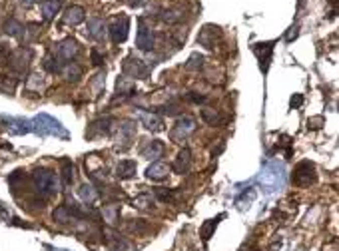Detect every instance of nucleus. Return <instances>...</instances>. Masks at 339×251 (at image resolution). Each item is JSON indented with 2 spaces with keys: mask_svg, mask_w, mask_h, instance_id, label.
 <instances>
[{
  "mask_svg": "<svg viewBox=\"0 0 339 251\" xmlns=\"http://www.w3.org/2000/svg\"><path fill=\"white\" fill-rule=\"evenodd\" d=\"M4 32L10 34V36H14V38H20V36H24V26H22L18 20L10 18V20L4 24Z\"/></svg>",
  "mask_w": 339,
  "mask_h": 251,
  "instance_id": "nucleus-27",
  "label": "nucleus"
},
{
  "mask_svg": "<svg viewBox=\"0 0 339 251\" xmlns=\"http://www.w3.org/2000/svg\"><path fill=\"white\" fill-rule=\"evenodd\" d=\"M116 90H118V94L130 96V94H134V84H132V82H126V76H124V78H120V80L116 82Z\"/></svg>",
  "mask_w": 339,
  "mask_h": 251,
  "instance_id": "nucleus-31",
  "label": "nucleus"
},
{
  "mask_svg": "<svg viewBox=\"0 0 339 251\" xmlns=\"http://www.w3.org/2000/svg\"><path fill=\"white\" fill-rule=\"evenodd\" d=\"M222 38V30L218 28V26H214V24H206L202 30H200V34H198V44H202V46H206L208 50H214L216 48V42Z\"/></svg>",
  "mask_w": 339,
  "mask_h": 251,
  "instance_id": "nucleus-6",
  "label": "nucleus"
},
{
  "mask_svg": "<svg viewBox=\"0 0 339 251\" xmlns=\"http://www.w3.org/2000/svg\"><path fill=\"white\" fill-rule=\"evenodd\" d=\"M138 118H140L142 126H146V128H148V130H152V132H162V130H164V120H162L160 116H156V114H150V112H140V114H138Z\"/></svg>",
  "mask_w": 339,
  "mask_h": 251,
  "instance_id": "nucleus-14",
  "label": "nucleus"
},
{
  "mask_svg": "<svg viewBox=\"0 0 339 251\" xmlns=\"http://www.w3.org/2000/svg\"><path fill=\"white\" fill-rule=\"evenodd\" d=\"M80 198L86 201V203H94V200L98 198V192H96V188L94 186H88V184H84L82 188H80Z\"/></svg>",
  "mask_w": 339,
  "mask_h": 251,
  "instance_id": "nucleus-29",
  "label": "nucleus"
},
{
  "mask_svg": "<svg viewBox=\"0 0 339 251\" xmlns=\"http://www.w3.org/2000/svg\"><path fill=\"white\" fill-rule=\"evenodd\" d=\"M128 28H130V20H128L126 16L114 18L112 24L108 26V32H110V36H112L114 44H120V42H124V40L128 38Z\"/></svg>",
  "mask_w": 339,
  "mask_h": 251,
  "instance_id": "nucleus-7",
  "label": "nucleus"
},
{
  "mask_svg": "<svg viewBox=\"0 0 339 251\" xmlns=\"http://www.w3.org/2000/svg\"><path fill=\"white\" fill-rule=\"evenodd\" d=\"M253 52L260 60V68L264 72H268L270 64H272V54H274V42H262V44H256Z\"/></svg>",
  "mask_w": 339,
  "mask_h": 251,
  "instance_id": "nucleus-9",
  "label": "nucleus"
},
{
  "mask_svg": "<svg viewBox=\"0 0 339 251\" xmlns=\"http://www.w3.org/2000/svg\"><path fill=\"white\" fill-rule=\"evenodd\" d=\"M126 2H128L130 6H140V4L144 2V0H126Z\"/></svg>",
  "mask_w": 339,
  "mask_h": 251,
  "instance_id": "nucleus-40",
  "label": "nucleus"
},
{
  "mask_svg": "<svg viewBox=\"0 0 339 251\" xmlns=\"http://www.w3.org/2000/svg\"><path fill=\"white\" fill-rule=\"evenodd\" d=\"M174 196H176L174 192H164V190H158V198H160L162 201H172V200H174Z\"/></svg>",
  "mask_w": 339,
  "mask_h": 251,
  "instance_id": "nucleus-36",
  "label": "nucleus"
},
{
  "mask_svg": "<svg viewBox=\"0 0 339 251\" xmlns=\"http://www.w3.org/2000/svg\"><path fill=\"white\" fill-rule=\"evenodd\" d=\"M291 180H293V184L299 186V188H307V186L315 184V180H317V176H315V163L309 161V159L299 161V163L295 165V170H293Z\"/></svg>",
  "mask_w": 339,
  "mask_h": 251,
  "instance_id": "nucleus-2",
  "label": "nucleus"
},
{
  "mask_svg": "<svg viewBox=\"0 0 339 251\" xmlns=\"http://www.w3.org/2000/svg\"><path fill=\"white\" fill-rule=\"evenodd\" d=\"M164 144L160 142V140H152V142H148L140 153H142V157H148V159H158V157H162L164 155Z\"/></svg>",
  "mask_w": 339,
  "mask_h": 251,
  "instance_id": "nucleus-16",
  "label": "nucleus"
},
{
  "mask_svg": "<svg viewBox=\"0 0 339 251\" xmlns=\"http://www.w3.org/2000/svg\"><path fill=\"white\" fill-rule=\"evenodd\" d=\"M136 170H138V165H136L134 159H122V161L116 165V176H118L120 180H130V178L136 176Z\"/></svg>",
  "mask_w": 339,
  "mask_h": 251,
  "instance_id": "nucleus-19",
  "label": "nucleus"
},
{
  "mask_svg": "<svg viewBox=\"0 0 339 251\" xmlns=\"http://www.w3.org/2000/svg\"><path fill=\"white\" fill-rule=\"evenodd\" d=\"M188 100H192L194 104H206L208 98H206V96H200V94H196V92H190V94H188Z\"/></svg>",
  "mask_w": 339,
  "mask_h": 251,
  "instance_id": "nucleus-35",
  "label": "nucleus"
},
{
  "mask_svg": "<svg viewBox=\"0 0 339 251\" xmlns=\"http://www.w3.org/2000/svg\"><path fill=\"white\" fill-rule=\"evenodd\" d=\"M154 203H156V200L152 198V194H140L136 200H132V205L138 207V209H142V211L154 209Z\"/></svg>",
  "mask_w": 339,
  "mask_h": 251,
  "instance_id": "nucleus-25",
  "label": "nucleus"
},
{
  "mask_svg": "<svg viewBox=\"0 0 339 251\" xmlns=\"http://www.w3.org/2000/svg\"><path fill=\"white\" fill-rule=\"evenodd\" d=\"M60 74L66 82H78L82 78V68L76 64V62H66L62 68H60Z\"/></svg>",
  "mask_w": 339,
  "mask_h": 251,
  "instance_id": "nucleus-18",
  "label": "nucleus"
},
{
  "mask_svg": "<svg viewBox=\"0 0 339 251\" xmlns=\"http://www.w3.org/2000/svg\"><path fill=\"white\" fill-rule=\"evenodd\" d=\"M202 118H204V122H208L210 126H218V128L224 126V124L227 122L226 116H222V114L216 112V110H208V108L202 110Z\"/></svg>",
  "mask_w": 339,
  "mask_h": 251,
  "instance_id": "nucleus-20",
  "label": "nucleus"
},
{
  "mask_svg": "<svg viewBox=\"0 0 339 251\" xmlns=\"http://www.w3.org/2000/svg\"><path fill=\"white\" fill-rule=\"evenodd\" d=\"M104 237H106V243L112 247L114 251H126L128 249V243L118 235V233H114L112 229H106L104 231Z\"/></svg>",
  "mask_w": 339,
  "mask_h": 251,
  "instance_id": "nucleus-22",
  "label": "nucleus"
},
{
  "mask_svg": "<svg viewBox=\"0 0 339 251\" xmlns=\"http://www.w3.org/2000/svg\"><path fill=\"white\" fill-rule=\"evenodd\" d=\"M44 68H46L48 72H52V74H54V72H60V66H58V58L54 60L52 56H48V58L44 60Z\"/></svg>",
  "mask_w": 339,
  "mask_h": 251,
  "instance_id": "nucleus-34",
  "label": "nucleus"
},
{
  "mask_svg": "<svg viewBox=\"0 0 339 251\" xmlns=\"http://www.w3.org/2000/svg\"><path fill=\"white\" fill-rule=\"evenodd\" d=\"M102 62H104V56L98 54L96 50H92V64H94V66H100Z\"/></svg>",
  "mask_w": 339,
  "mask_h": 251,
  "instance_id": "nucleus-38",
  "label": "nucleus"
},
{
  "mask_svg": "<svg viewBox=\"0 0 339 251\" xmlns=\"http://www.w3.org/2000/svg\"><path fill=\"white\" fill-rule=\"evenodd\" d=\"M40 10H42V16L44 20H52L60 10V0H42L40 2Z\"/></svg>",
  "mask_w": 339,
  "mask_h": 251,
  "instance_id": "nucleus-21",
  "label": "nucleus"
},
{
  "mask_svg": "<svg viewBox=\"0 0 339 251\" xmlns=\"http://www.w3.org/2000/svg\"><path fill=\"white\" fill-rule=\"evenodd\" d=\"M32 184H34V190L38 192V196H42L44 200L60 192V180L52 170H34Z\"/></svg>",
  "mask_w": 339,
  "mask_h": 251,
  "instance_id": "nucleus-1",
  "label": "nucleus"
},
{
  "mask_svg": "<svg viewBox=\"0 0 339 251\" xmlns=\"http://www.w3.org/2000/svg\"><path fill=\"white\" fill-rule=\"evenodd\" d=\"M196 128H198V126H196V120H194V118H190V116L178 118L174 130L170 132V138H172L176 144H184V142L196 132Z\"/></svg>",
  "mask_w": 339,
  "mask_h": 251,
  "instance_id": "nucleus-3",
  "label": "nucleus"
},
{
  "mask_svg": "<svg viewBox=\"0 0 339 251\" xmlns=\"http://www.w3.org/2000/svg\"><path fill=\"white\" fill-rule=\"evenodd\" d=\"M204 62H206V58L202 56V54H198V52H194L190 58H188V62H186V70L188 72H198L200 68H204Z\"/></svg>",
  "mask_w": 339,
  "mask_h": 251,
  "instance_id": "nucleus-28",
  "label": "nucleus"
},
{
  "mask_svg": "<svg viewBox=\"0 0 339 251\" xmlns=\"http://www.w3.org/2000/svg\"><path fill=\"white\" fill-rule=\"evenodd\" d=\"M136 46L142 52H150L154 48V30L140 18L138 22V34H136Z\"/></svg>",
  "mask_w": 339,
  "mask_h": 251,
  "instance_id": "nucleus-4",
  "label": "nucleus"
},
{
  "mask_svg": "<svg viewBox=\"0 0 339 251\" xmlns=\"http://www.w3.org/2000/svg\"><path fill=\"white\" fill-rule=\"evenodd\" d=\"M0 90L6 92V94H14V90H16V78L0 76Z\"/></svg>",
  "mask_w": 339,
  "mask_h": 251,
  "instance_id": "nucleus-32",
  "label": "nucleus"
},
{
  "mask_svg": "<svg viewBox=\"0 0 339 251\" xmlns=\"http://www.w3.org/2000/svg\"><path fill=\"white\" fill-rule=\"evenodd\" d=\"M160 18H162L164 22H168V24H176V22H180L182 14H180L178 10H164V12L160 14Z\"/></svg>",
  "mask_w": 339,
  "mask_h": 251,
  "instance_id": "nucleus-33",
  "label": "nucleus"
},
{
  "mask_svg": "<svg viewBox=\"0 0 339 251\" xmlns=\"http://www.w3.org/2000/svg\"><path fill=\"white\" fill-rule=\"evenodd\" d=\"M124 76L126 78H146L148 76V66L144 64V60H138V58H128L124 62Z\"/></svg>",
  "mask_w": 339,
  "mask_h": 251,
  "instance_id": "nucleus-8",
  "label": "nucleus"
},
{
  "mask_svg": "<svg viewBox=\"0 0 339 251\" xmlns=\"http://www.w3.org/2000/svg\"><path fill=\"white\" fill-rule=\"evenodd\" d=\"M112 124L114 120L112 118H100V120H96V122H92L90 124V128H88V132H86V136L88 138H94V136H106V134H110L112 132Z\"/></svg>",
  "mask_w": 339,
  "mask_h": 251,
  "instance_id": "nucleus-11",
  "label": "nucleus"
},
{
  "mask_svg": "<svg viewBox=\"0 0 339 251\" xmlns=\"http://www.w3.org/2000/svg\"><path fill=\"white\" fill-rule=\"evenodd\" d=\"M136 136V126L134 122L130 120H124L118 128V144H116V150H128L132 146V140Z\"/></svg>",
  "mask_w": 339,
  "mask_h": 251,
  "instance_id": "nucleus-5",
  "label": "nucleus"
},
{
  "mask_svg": "<svg viewBox=\"0 0 339 251\" xmlns=\"http://www.w3.org/2000/svg\"><path fill=\"white\" fill-rule=\"evenodd\" d=\"M74 174H76L74 163H72L70 159H62V186H64V188L72 186V182H74Z\"/></svg>",
  "mask_w": 339,
  "mask_h": 251,
  "instance_id": "nucleus-23",
  "label": "nucleus"
},
{
  "mask_svg": "<svg viewBox=\"0 0 339 251\" xmlns=\"http://www.w3.org/2000/svg\"><path fill=\"white\" fill-rule=\"evenodd\" d=\"M301 102H303L301 94H293L291 100H289V108H297V106H301Z\"/></svg>",
  "mask_w": 339,
  "mask_h": 251,
  "instance_id": "nucleus-37",
  "label": "nucleus"
},
{
  "mask_svg": "<svg viewBox=\"0 0 339 251\" xmlns=\"http://www.w3.org/2000/svg\"><path fill=\"white\" fill-rule=\"evenodd\" d=\"M78 52H80V46H78V42L74 38H64L58 44V58L60 60H68L70 62L72 58L78 56Z\"/></svg>",
  "mask_w": 339,
  "mask_h": 251,
  "instance_id": "nucleus-10",
  "label": "nucleus"
},
{
  "mask_svg": "<svg viewBox=\"0 0 339 251\" xmlns=\"http://www.w3.org/2000/svg\"><path fill=\"white\" fill-rule=\"evenodd\" d=\"M289 30H291V32H289V34L285 36V40H287V42H291V40H293V38L297 36V30H299V28H297V26H291Z\"/></svg>",
  "mask_w": 339,
  "mask_h": 251,
  "instance_id": "nucleus-39",
  "label": "nucleus"
},
{
  "mask_svg": "<svg viewBox=\"0 0 339 251\" xmlns=\"http://www.w3.org/2000/svg\"><path fill=\"white\" fill-rule=\"evenodd\" d=\"M52 217L56 219L58 223H70V221H76V219H74V215H72V211L68 209V205H66V203L54 209Z\"/></svg>",
  "mask_w": 339,
  "mask_h": 251,
  "instance_id": "nucleus-26",
  "label": "nucleus"
},
{
  "mask_svg": "<svg viewBox=\"0 0 339 251\" xmlns=\"http://www.w3.org/2000/svg\"><path fill=\"white\" fill-rule=\"evenodd\" d=\"M102 215H104V221H108L110 225H114L120 219V205H106Z\"/></svg>",
  "mask_w": 339,
  "mask_h": 251,
  "instance_id": "nucleus-30",
  "label": "nucleus"
},
{
  "mask_svg": "<svg viewBox=\"0 0 339 251\" xmlns=\"http://www.w3.org/2000/svg\"><path fill=\"white\" fill-rule=\"evenodd\" d=\"M190 168H192V151L188 150V148H184L178 153V157L174 159L172 170L176 174H186V172H190Z\"/></svg>",
  "mask_w": 339,
  "mask_h": 251,
  "instance_id": "nucleus-13",
  "label": "nucleus"
},
{
  "mask_svg": "<svg viewBox=\"0 0 339 251\" xmlns=\"http://www.w3.org/2000/svg\"><path fill=\"white\" fill-rule=\"evenodd\" d=\"M170 176V168L164 161H154L152 165H148L146 170V178L152 182H164Z\"/></svg>",
  "mask_w": 339,
  "mask_h": 251,
  "instance_id": "nucleus-12",
  "label": "nucleus"
},
{
  "mask_svg": "<svg viewBox=\"0 0 339 251\" xmlns=\"http://www.w3.org/2000/svg\"><path fill=\"white\" fill-rule=\"evenodd\" d=\"M226 215L222 213V215H218L216 219H208L204 225H202V229H200V235H202V239L204 241H210V237H212V233L216 231V227H218V223H220V219H224Z\"/></svg>",
  "mask_w": 339,
  "mask_h": 251,
  "instance_id": "nucleus-24",
  "label": "nucleus"
},
{
  "mask_svg": "<svg viewBox=\"0 0 339 251\" xmlns=\"http://www.w3.org/2000/svg\"><path fill=\"white\" fill-rule=\"evenodd\" d=\"M108 32V26L102 18H90L88 20V36L94 40H102Z\"/></svg>",
  "mask_w": 339,
  "mask_h": 251,
  "instance_id": "nucleus-15",
  "label": "nucleus"
},
{
  "mask_svg": "<svg viewBox=\"0 0 339 251\" xmlns=\"http://www.w3.org/2000/svg\"><path fill=\"white\" fill-rule=\"evenodd\" d=\"M86 20V10L82 6H70L64 14V22L66 24H72V26H78Z\"/></svg>",
  "mask_w": 339,
  "mask_h": 251,
  "instance_id": "nucleus-17",
  "label": "nucleus"
}]
</instances>
